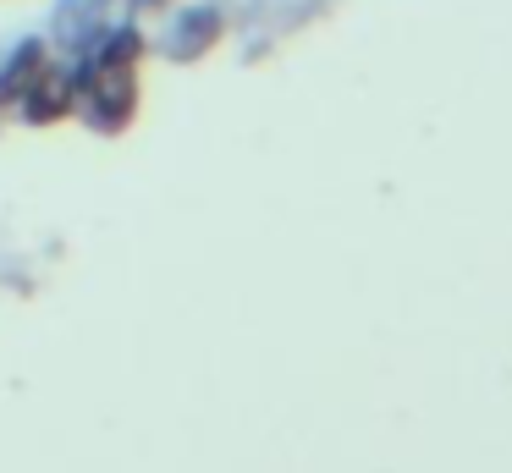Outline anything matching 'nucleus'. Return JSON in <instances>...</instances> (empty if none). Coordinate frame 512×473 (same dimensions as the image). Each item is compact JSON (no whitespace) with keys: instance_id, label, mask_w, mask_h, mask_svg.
Listing matches in <instances>:
<instances>
[{"instance_id":"obj_1","label":"nucleus","mask_w":512,"mask_h":473,"mask_svg":"<svg viewBox=\"0 0 512 473\" xmlns=\"http://www.w3.org/2000/svg\"><path fill=\"white\" fill-rule=\"evenodd\" d=\"M67 110H72V83L61 72H50L45 83L28 94V116H34V121H61Z\"/></svg>"}]
</instances>
